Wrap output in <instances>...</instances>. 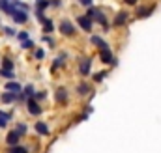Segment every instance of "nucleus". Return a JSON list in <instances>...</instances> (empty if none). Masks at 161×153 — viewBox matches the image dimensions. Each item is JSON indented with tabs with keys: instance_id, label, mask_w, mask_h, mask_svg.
Masks as SVG:
<instances>
[{
	"instance_id": "f257e3e1",
	"label": "nucleus",
	"mask_w": 161,
	"mask_h": 153,
	"mask_svg": "<svg viewBox=\"0 0 161 153\" xmlns=\"http://www.w3.org/2000/svg\"><path fill=\"white\" fill-rule=\"evenodd\" d=\"M58 30H60V34H62V36H66V38H71V36H75L73 23H71V21H68V19L60 21V24H58Z\"/></svg>"
},
{
	"instance_id": "f03ea898",
	"label": "nucleus",
	"mask_w": 161,
	"mask_h": 153,
	"mask_svg": "<svg viewBox=\"0 0 161 153\" xmlns=\"http://www.w3.org/2000/svg\"><path fill=\"white\" fill-rule=\"evenodd\" d=\"M26 110H28V114H32V116H40L43 110H41V105H40V101H36L34 97L32 99H26Z\"/></svg>"
},
{
	"instance_id": "7ed1b4c3",
	"label": "nucleus",
	"mask_w": 161,
	"mask_h": 153,
	"mask_svg": "<svg viewBox=\"0 0 161 153\" xmlns=\"http://www.w3.org/2000/svg\"><path fill=\"white\" fill-rule=\"evenodd\" d=\"M11 19H13V23L15 24H26L28 23V11H25V9H15L13 11V15H11Z\"/></svg>"
},
{
	"instance_id": "20e7f679",
	"label": "nucleus",
	"mask_w": 161,
	"mask_h": 153,
	"mask_svg": "<svg viewBox=\"0 0 161 153\" xmlns=\"http://www.w3.org/2000/svg\"><path fill=\"white\" fill-rule=\"evenodd\" d=\"M0 103H2V105H13V103H17V93L4 90V92L0 93Z\"/></svg>"
},
{
	"instance_id": "39448f33",
	"label": "nucleus",
	"mask_w": 161,
	"mask_h": 153,
	"mask_svg": "<svg viewBox=\"0 0 161 153\" xmlns=\"http://www.w3.org/2000/svg\"><path fill=\"white\" fill-rule=\"evenodd\" d=\"M99 56H101V62H105V64H116V60H114V56H113L109 47L99 49Z\"/></svg>"
},
{
	"instance_id": "423d86ee",
	"label": "nucleus",
	"mask_w": 161,
	"mask_h": 153,
	"mask_svg": "<svg viewBox=\"0 0 161 153\" xmlns=\"http://www.w3.org/2000/svg\"><path fill=\"white\" fill-rule=\"evenodd\" d=\"M90 69H92V60L90 58H80L79 62V73L82 76L90 75Z\"/></svg>"
},
{
	"instance_id": "0eeeda50",
	"label": "nucleus",
	"mask_w": 161,
	"mask_h": 153,
	"mask_svg": "<svg viewBox=\"0 0 161 153\" xmlns=\"http://www.w3.org/2000/svg\"><path fill=\"white\" fill-rule=\"evenodd\" d=\"M21 142V135L13 129V131H8V135H6V144L8 146H17Z\"/></svg>"
},
{
	"instance_id": "6e6552de",
	"label": "nucleus",
	"mask_w": 161,
	"mask_h": 153,
	"mask_svg": "<svg viewBox=\"0 0 161 153\" xmlns=\"http://www.w3.org/2000/svg\"><path fill=\"white\" fill-rule=\"evenodd\" d=\"M4 90H6V92H13V93H21V92H23V86H21L17 80H8V82L4 84Z\"/></svg>"
},
{
	"instance_id": "1a4fd4ad",
	"label": "nucleus",
	"mask_w": 161,
	"mask_h": 153,
	"mask_svg": "<svg viewBox=\"0 0 161 153\" xmlns=\"http://www.w3.org/2000/svg\"><path fill=\"white\" fill-rule=\"evenodd\" d=\"M77 24H79L84 32H90L92 30V19H88L86 15H79L77 17Z\"/></svg>"
},
{
	"instance_id": "9d476101",
	"label": "nucleus",
	"mask_w": 161,
	"mask_h": 153,
	"mask_svg": "<svg viewBox=\"0 0 161 153\" xmlns=\"http://www.w3.org/2000/svg\"><path fill=\"white\" fill-rule=\"evenodd\" d=\"M34 129H36V133H38V135H41V136H49V135H51L49 125H47V123H43V121H36Z\"/></svg>"
},
{
	"instance_id": "9b49d317",
	"label": "nucleus",
	"mask_w": 161,
	"mask_h": 153,
	"mask_svg": "<svg viewBox=\"0 0 161 153\" xmlns=\"http://www.w3.org/2000/svg\"><path fill=\"white\" fill-rule=\"evenodd\" d=\"M54 97H56V101H58V103H66V101H68V90H66L64 86L56 88V93H54Z\"/></svg>"
},
{
	"instance_id": "f8f14e48",
	"label": "nucleus",
	"mask_w": 161,
	"mask_h": 153,
	"mask_svg": "<svg viewBox=\"0 0 161 153\" xmlns=\"http://www.w3.org/2000/svg\"><path fill=\"white\" fill-rule=\"evenodd\" d=\"M0 67H4V69H13V71H15V64H13V60H11L9 56H2V58H0Z\"/></svg>"
},
{
	"instance_id": "ddd939ff",
	"label": "nucleus",
	"mask_w": 161,
	"mask_h": 153,
	"mask_svg": "<svg viewBox=\"0 0 161 153\" xmlns=\"http://www.w3.org/2000/svg\"><path fill=\"white\" fill-rule=\"evenodd\" d=\"M41 26H43V34H51V32L54 30V23H53L51 19H47V17L41 21Z\"/></svg>"
},
{
	"instance_id": "4468645a",
	"label": "nucleus",
	"mask_w": 161,
	"mask_h": 153,
	"mask_svg": "<svg viewBox=\"0 0 161 153\" xmlns=\"http://www.w3.org/2000/svg\"><path fill=\"white\" fill-rule=\"evenodd\" d=\"M23 93H25L26 99H32V97L36 95V88H34V84H26V86H23Z\"/></svg>"
},
{
	"instance_id": "2eb2a0df",
	"label": "nucleus",
	"mask_w": 161,
	"mask_h": 153,
	"mask_svg": "<svg viewBox=\"0 0 161 153\" xmlns=\"http://www.w3.org/2000/svg\"><path fill=\"white\" fill-rule=\"evenodd\" d=\"M0 76L6 78V80H15V71H13V69H4V67H0Z\"/></svg>"
},
{
	"instance_id": "dca6fc26",
	"label": "nucleus",
	"mask_w": 161,
	"mask_h": 153,
	"mask_svg": "<svg viewBox=\"0 0 161 153\" xmlns=\"http://www.w3.org/2000/svg\"><path fill=\"white\" fill-rule=\"evenodd\" d=\"M8 153H28V146H21V144L9 146L8 148Z\"/></svg>"
},
{
	"instance_id": "f3484780",
	"label": "nucleus",
	"mask_w": 161,
	"mask_h": 153,
	"mask_svg": "<svg viewBox=\"0 0 161 153\" xmlns=\"http://www.w3.org/2000/svg\"><path fill=\"white\" fill-rule=\"evenodd\" d=\"M125 21H127V13L125 11H118V15L114 19V24L116 26H122V24H125Z\"/></svg>"
},
{
	"instance_id": "a211bd4d",
	"label": "nucleus",
	"mask_w": 161,
	"mask_h": 153,
	"mask_svg": "<svg viewBox=\"0 0 161 153\" xmlns=\"http://www.w3.org/2000/svg\"><path fill=\"white\" fill-rule=\"evenodd\" d=\"M2 34H4L6 38H15V36H17V30H15L13 26H2Z\"/></svg>"
},
{
	"instance_id": "6ab92c4d",
	"label": "nucleus",
	"mask_w": 161,
	"mask_h": 153,
	"mask_svg": "<svg viewBox=\"0 0 161 153\" xmlns=\"http://www.w3.org/2000/svg\"><path fill=\"white\" fill-rule=\"evenodd\" d=\"M34 6H36V9L45 11V9L51 6V2H49V0H34Z\"/></svg>"
},
{
	"instance_id": "aec40b11",
	"label": "nucleus",
	"mask_w": 161,
	"mask_h": 153,
	"mask_svg": "<svg viewBox=\"0 0 161 153\" xmlns=\"http://www.w3.org/2000/svg\"><path fill=\"white\" fill-rule=\"evenodd\" d=\"M21 49L23 50H30V49H36V43L32 41V39H25V41H21Z\"/></svg>"
},
{
	"instance_id": "412c9836",
	"label": "nucleus",
	"mask_w": 161,
	"mask_h": 153,
	"mask_svg": "<svg viewBox=\"0 0 161 153\" xmlns=\"http://www.w3.org/2000/svg\"><path fill=\"white\" fill-rule=\"evenodd\" d=\"M96 21H97V23L103 26V30H109V23H107V17H105V15L97 13V15H96Z\"/></svg>"
},
{
	"instance_id": "4be33fe9",
	"label": "nucleus",
	"mask_w": 161,
	"mask_h": 153,
	"mask_svg": "<svg viewBox=\"0 0 161 153\" xmlns=\"http://www.w3.org/2000/svg\"><path fill=\"white\" fill-rule=\"evenodd\" d=\"M90 41H92V43H94L96 47H99V49H103V47H109V45H107V43H105L103 39L99 38V36H92V39H90Z\"/></svg>"
},
{
	"instance_id": "5701e85b",
	"label": "nucleus",
	"mask_w": 161,
	"mask_h": 153,
	"mask_svg": "<svg viewBox=\"0 0 161 153\" xmlns=\"http://www.w3.org/2000/svg\"><path fill=\"white\" fill-rule=\"evenodd\" d=\"M15 131H17L21 136H25V135H26V131H28V125H26V123H17Z\"/></svg>"
},
{
	"instance_id": "b1692460",
	"label": "nucleus",
	"mask_w": 161,
	"mask_h": 153,
	"mask_svg": "<svg viewBox=\"0 0 161 153\" xmlns=\"http://www.w3.org/2000/svg\"><path fill=\"white\" fill-rule=\"evenodd\" d=\"M97 13H99V9H97V8H92V6H90V8L86 9V17H88V19H96V15H97Z\"/></svg>"
},
{
	"instance_id": "393cba45",
	"label": "nucleus",
	"mask_w": 161,
	"mask_h": 153,
	"mask_svg": "<svg viewBox=\"0 0 161 153\" xmlns=\"http://www.w3.org/2000/svg\"><path fill=\"white\" fill-rule=\"evenodd\" d=\"M34 58L36 60H43L45 58V50L43 49H34Z\"/></svg>"
},
{
	"instance_id": "a878e982",
	"label": "nucleus",
	"mask_w": 161,
	"mask_h": 153,
	"mask_svg": "<svg viewBox=\"0 0 161 153\" xmlns=\"http://www.w3.org/2000/svg\"><path fill=\"white\" fill-rule=\"evenodd\" d=\"M150 11H152V9H148V8H139L137 15H139V17H146V15H150Z\"/></svg>"
},
{
	"instance_id": "bb28decb",
	"label": "nucleus",
	"mask_w": 161,
	"mask_h": 153,
	"mask_svg": "<svg viewBox=\"0 0 161 153\" xmlns=\"http://www.w3.org/2000/svg\"><path fill=\"white\" fill-rule=\"evenodd\" d=\"M15 38L19 39V43L21 41H25V39H28V32H25V30H21V32H17V36Z\"/></svg>"
},
{
	"instance_id": "cd10ccee",
	"label": "nucleus",
	"mask_w": 161,
	"mask_h": 153,
	"mask_svg": "<svg viewBox=\"0 0 161 153\" xmlns=\"http://www.w3.org/2000/svg\"><path fill=\"white\" fill-rule=\"evenodd\" d=\"M88 90H90V88H88L86 84H80L79 88H77V92H79L80 95H86V93H88Z\"/></svg>"
},
{
	"instance_id": "c85d7f7f",
	"label": "nucleus",
	"mask_w": 161,
	"mask_h": 153,
	"mask_svg": "<svg viewBox=\"0 0 161 153\" xmlns=\"http://www.w3.org/2000/svg\"><path fill=\"white\" fill-rule=\"evenodd\" d=\"M45 97H47V93H45V92H36V95H34V99H36V101H43Z\"/></svg>"
},
{
	"instance_id": "c756f323",
	"label": "nucleus",
	"mask_w": 161,
	"mask_h": 153,
	"mask_svg": "<svg viewBox=\"0 0 161 153\" xmlns=\"http://www.w3.org/2000/svg\"><path fill=\"white\" fill-rule=\"evenodd\" d=\"M0 118H6V119H11V118H13V114H11V112H8V110H2V108H0Z\"/></svg>"
},
{
	"instance_id": "7c9ffc66",
	"label": "nucleus",
	"mask_w": 161,
	"mask_h": 153,
	"mask_svg": "<svg viewBox=\"0 0 161 153\" xmlns=\"http://www.w3.org/2000/svg\"><path fill=\"white\" fill-rule=\"evenodd\" d=\"M43 41H45V43H49L51 47H54V39L51 38V36H47V34H45V36H43Z\"/></svg>"
},
{
	"instance_id": "2f4dec72",
	"label": "nucleus",
	"mask_w": 161,
	"mask_h": 153,
	"mask_svg": "<svg viewBox=\"0 0 161 153\" xmlns=\"http://www.w3.org/2000/svg\"><path fill=\"white\" fill-rule=\"evenodd\" d=\"M103 78H105V73H103V71H101V73H97V75H94V80H96V82H101Z\"/></svg>"
},
{
	"instance_id": "473e14b6",
	"label": "nucleus",
	"mask_w": 161,
	"mask_h": 153,
	"mask_svg": "<svg viewBox=\"0 0 161 153\" xmlns=\"http://www.w3.org/2000/svg\"><path fill=\"white\" fill-rule=\"evenodd\" d=\"M8 123H9V119H6V118H0V129H6V127H8Z\"/></svg>"
},
{
	"instance_id": "72a5a7b5",
	"label": "nucleus",
	"mask_w": 161,
	"mask_h": 153,
	"mask_svg": "<svg viewBox=\"0 0 161 153\" xmlns=\"http://www.w3.org/2000/svg\"><path fill=\"white\" fill-rule=\"evenodd\" d=\"M79 4H82L84 8H90V6L94 4V0H79Z\"/></svg>"
},
{
	"instance_id": "f704fd0d",
	"label": "nucleus",
	"mask_w": 161,
	"mask_h": 153,
	"mask_svg": "<svg viewBox=\"0 0 161 153\" xmlns=\"http://www.w3.org/2000/svg\"><path fill=\"white\" fill-rule=\"evenodd\" d=\"M51 2V6H54V8H60L62 6V0H49Z\"/></svg>"
},
{
	"instance_id": "c9c22d12",
	"label": "nucleus",
	"mask_w": 161,
	"mask_h": 153,
	"mask_svg": "<svg viewBox=\"0 0 161 153\" xmlns=\"http://www.w3.org/2000/svg\"><path fill=\"white\" fill-rule=\"evenodd\" d=\"M125 4H129V6H131V4H137V0H125Z\"/></svg>"
},
{
	"instance_id": "e433bc0d",
	"label": "nucleus",
	"mask_w": 161,
	"mask_h": 153,
	"mask_svg": "<svg viewBox=\"0 0 161 153\" xmlns=\"http://www.w3.org/2000/svg\"><path fill=\"white\" fill-rule=\"evenodd\" d=\"M9 2H17V0H9Z\"/></svg>"
}]
</instances>
